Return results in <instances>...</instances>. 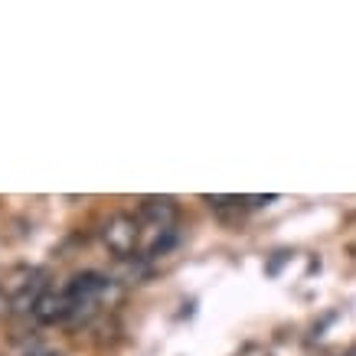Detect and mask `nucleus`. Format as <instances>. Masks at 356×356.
Masks as SVG:
<instances>
[{"label":"nucleus","mask_w":356,"mask_h":356,"mask_svg":"<svg viewBox=\"0 0 356 356\" xmlns=\"http://www.w3.org/2000/svg\"><path fill=\"white\" fill-rule=\"evenodd\" d=\"M177 203L170 196H147L138 206V222H140V248L144 255H163L167 248L177 242Z\"/></svg>","instance_id":"1"},{"label":"nucleus","mask_w":356,"mask_h":356,"mask_svg":"<svg viewBox=\"0 0 356 356\" xmlns=\"http://www.w3.org/2000/svg\"><path fill=\"white\" fill-rule=\"evenodd\" d=\"M69 301V324H86L98 314V307L115 298V278L102 271H82L63 284Z\"/></svg>","instance_id":"2"},{"label":"nucleus","mask_w":356,"mask_h":356,"mask_svg":"<svg viewBox=\"0 0 356 356\" xmlns=\"http://www.w3.org/2000/svg\"><path fill=\"white\" fill-rule=\"evenodd\" d=\"M102 242L115 252L118 259H134V252L140 248V222L131 213H115L108 222L102 226Z\"/></svg>","instance_id":"3"},{"label":"nucleus","mask_w":356,"mask_h":356,"mask_svg":"<svg viewBox=\"0 0 356 356\" xmlns=\"http://www.w3.org/2000/svg\"><path fill=\"white\" fill-rule=\"evenodd\" d=\"M33 317L40 324H69V301H65L63 288H46L40 301L33 304Z\"/></svg>","instance_id":"4"},{"label":"nucleus","mask_w":356,"mask_h":356,"mask_svg":"<svg viewBox=\"0 0 356 356\" xmlns=\"http://www.w3.org/2000/svg\"><path fill=\"white\" fill-rule=\"evenodd\" d=\"M10 298H7V294H3V291H0V317H3V314H7V311H10Z\"/></svg>","instance_id":"5"},{"label":"nucleus","mask_w":356,"mask_h":356,"mask_svg":"<svg viewBox=\"0 0 356 356\" xmlns=\"http://www.w3.org/2000/svg\"><path fill=\"white\" fill-rule=\"evenodd\" d=\"M343 356H356V343H353V346H350V350H346V353H343Z\"/></svg>","instance_id":"6"}]
</instances>
